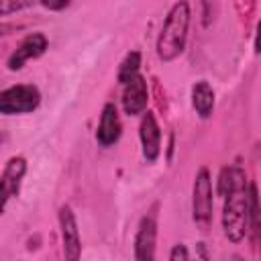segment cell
Wrapping results in <instances>:
<instances>
[{"mask_svg":"<svg viewBox=\"0 0 261 261\" xmlns=\"http://www.w3.org/2000/svg\"><path fill=\"white\" fill-rule=\"evenodd\" d=\"M249 179L243 167L230 165L220 171L218 192L222 204V230L230 243H241L249 226Z\"/></svg>","mask_w":261,"mask_h":261,"instance_id":"obj_1","label":"cell"},{"mask_svg":"<svg viewBox=\"0 0 261 261\" xmlns=\"http://www.w3.org/2000/svg\"><path fill=\"white\" fill-rule=\"evenodd\" d=\"M190 4L175 2L163 22V29L157 37V55L161 61H173L186 49L188 29H190Z\"/></svg>","mask_w":261,"mask_h":261,"instance_id":"obj_2","label":"cell"},{"mask_svg":"<svg viewBox=\"0 0 261 261\" xmlns=\"http://www.w3.org/2000/svg\"><path fill=\"white\" fill-rule=\"evenodd\" d=\"M212 208H214L212 177L208 167H200L192 186V218L202 230H206L212 222Z\"/></svg>","mask_w":261,"mask_h":261,"instance_id":"obj_3","label":"cell"},{"mask_svg":"<svg viewBox=\"0 0 261 261\" xmlns=\"http://www.w3.org/2000/svg\"><path fill=\"white\" fill-rule=\"evenodd\" d=\"M41 104V92L33 84H16L0 92V114L16 116L35 112Z\"/></svg>","mask_w":261,"mask_h":261,"instance_id":"obj_4","label":"cell"},{"mask_svg":"<svg viewBox=\"0 0 261 261\" xmlns=\"http://www.w3.org/2000/svg\"><path fill=\"white\" fill-rule=\"evenodd\" d=\"M155 251H157V206H153L141 218L133 243V255L135 261H155Z\"/></svg>","mask_w":261,"mask_h":261,"instance_id":"obj_5","label":"cell"},{"mask_svg":"<svg viewBox=\"0 0 261 261\" xmlns=\"http://www.w3.org/2000/svg\"><path fill=\"white\" fill-rule=\"evenodd\" d=\"M24 173H27V159L22 155H14L6 161L4 171L0 175V216L4 214L8 202L18 196Z\"/></svg>","mask_w":261,"mask_h":261,"instance_id":"obj_6","label":"cell"},{"mask_svg":"<svg viewBox=\"0 0 261 261\" xmlns=\"http://www.w3.org/2000/svg\"><path fill=\"white\" fill-rule=\"evenodd\" d=\"M59 230H61V247L65 261H80L82 257V237L77 228L75 214L69 204L59 208Z\"/></svg>","mask_w":261,"mask_h":261,"instance_id":"obj_7","label":"cell"},{"mask_svg":"<svg viewBox=\"0 0 261 261\" xmlns=\"http://www.w3.org/2000/svg\"><path fill=\"white\" fill-rule=\"evenodd\" d=\"M47 47H49V39H47L43 33H29V35L18 43V47L10 53V57H8V61H6L8 69H10V71L22 69L27 61L41 57V55L47 51Z\"/></svg>","mask_w":261,"mask_h":261,"instance_id":"obj_8","label":"cell"},{"mask_svg":"<svg viewBox=\"0 0 261 261\" xmlns=\"http://www.w3.org/2000/svg\"><path fill=\"white\" fill-rule=\"evenodd\" d=\"M147 104H149L147 80L139 73L137 77H133L122 86V110L128 116H139L147 112Z\"/></svg>","mask_w":261,"mask_h":261,"instance_id":"obj_9","label":"cell"},{"mask_svg":"<svg viewBox=\"0 0 261 261\" xmlns=\"http://www.w3.org/2000/svg\"><path fill=\"white\" fill-rule=\"evenodd\" d=\"M139 139H141V149L143 157L147 163H155L159 153H161V128L153 112H145L139 124Z\"/></svg>","mask_w":261,"mask_h":261,"instance_id":"obj_10","label":"cell"},{"mask_svg":"<svg viewBox=\"0 0 261 261\" xmlns=\"http://www.w3.org/2000/svg\"><path fill=\"white\" fill-rule=\"evenodd\" d=\"M122 135V122H120V114L114 102H106L102 106V114H100V122L96 128V141L100 147H112L114 143H118Z\"/></svg>","mask_w":261,"mask_h":261,"instance_id":"obj_11","label":"cell"},{"mask_svg":"<svg viewBox=\"0 0 261 261\" xmlns=\"http://www.w3.org/2000/svg\"><path fill=\"white\" fill-rule=\"evenodd\" d=\"M214 88L206 82V80H200L192 86V108L196 110V114L206 120L212 116L214 112Z\"/></svg>","mask_w":261,"mask_h":261,"instance_id":"obj_12","label":"cell"},{"mask_svg":"<svg viewBox=\"0 0 261 261\" xmlns=\"http://www.w3.org/2000/svg\"><path fill=\"white\" fill-rule=\"evenodd\" d=\"M139 69H141V53L139 51H128L124 55V59L120 61L118 65V73H116V80L120 86H124L126 82H130L133 77L139 75Z\"/></svg>","mask_w":261,"mask_h":261,"instance_id":"obj_13","label":"cell"},{"mask_svg":"<svg viewBox=\"0 0 261 261\" xmlns=\"http://www.w3.org/2000/svg\"><path fill=\"white\" fill-rule=\"evenodd\" d=\"M31 6H33L31 0H0V16H8Z\"/></svg>","mask_w":261,"mask_h":261,"instance_id":"obj_14","label":"cell"},{"mask_svg":"<svg viewBox=\"0 0 261 261\" xmlns=\"http://www.w3.org/2000/svg\"><path fill=\"white\" fill-rule=\"evenodd\" d=\"M169 261H190V255H188V247L184 243H177L171 247L169 251Z\"/></svg>","mask_w":261,"mask_h":261,"instance_id":"obj_15","label":"cell"},{"mask_svg":"<svg viewBox=\"0 0 261 261\" xmlns=\"http://www.w3.org/2000/svg\"><path fill=\"white\" fill-rule=\"evenodd\" d=\"M190 261H210V255H208V249L204 243H198L196 245V251H194V259Z\"/></svg>","mask_w":261,"mask_h":261,"instance_id":"obj_16","label":"cell"},{"mask_svg":"<svg viewBox=\"0 0 261 261\" xmlns=\"http://www.w3.org/2000/svg\"><path fill=\"white\" fill-rule=\"evenodd\" d=\"M41 6H45V8H49V10H63V8L69 6V2H65V0H61V2H47V0H43Z\"/></svg>","mask_w":261,"mask_h":261,"instance_id":"obj_17","label":"cell"},{"mask_svg":"<svg viewBox=\"0 0 261 261\" xmlns=\"http://www.w3.org/2000/svg\"><path fill=\"white\" fill-rule=\"evenodd\" d=\"M232 261H243V257H239V255H232Z\"/></svg>","mask_w":261,"mask_h":261,"instance_id":"obj_18","label":"cell"}]
</instances>
